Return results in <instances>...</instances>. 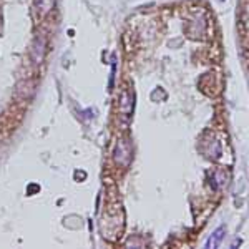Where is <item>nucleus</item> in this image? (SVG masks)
Wrapping results in <instances>:
<instances>
[{
	"label": "nucleus",
	"mask_w": 249,
	"mask_h": 249,
	"mask_svg": "<svg viewBox=\"0 0 249 249\" xmlns=\"http://www.w3.org/2000/svg\"><path fill=\"white\" fill-rule=\"evenodd\" d=\"M224 238V228H219L218 231L213 232V236L210 238V241L206 243V248H214L218 246V244L221 243V239Z\"/></svg>",
	"instance_id": "1"
}]
</instances>
